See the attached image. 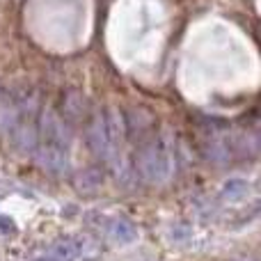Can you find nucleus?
Returning <instances> with one entry per match:
<instances>
[{"mask_svg":"<svg viewBox=\"0 0 261 261\" xmlns=\"http://www.w3.org/2000/svg\"><path fill=\"white\" fill-rule=\"evenodd\" d=\"M135 167L147 181H163L174 170V153L165 138H149L135 151Z\"/></svg>","mask_w":261,"mask_h":261,"instance_id":"3","label":"nucleus"},{"mask_svg":"<svg viewBox=\"0 0 261 261\" xmlns=\"http://www.w3.org/2000/svg\"><path fill=\"white\" fill-rule=\"evenodd\" d=\"M32 153L39 158L41 165L48 170L60 172L67 167L69 161V135L60 117L50 110H41L39 124H37L35 144H32Z\"/></svg>","mask_w":261,"mask_h":261,"instance_id":"1","label":"nucleus"},{"mask_svg":"<svg viewBox=\"0 0 261 261\" xmlns=\"http://www.w3.org/2000/svg\"><path fill=\"white\" fill-rule=\"evenodd\" d=\"M0 106H3V99H0Z\"/></svg>","mask_w":261,"mask_h":261,"instance_id":"4","label":"nucleus"},{"mask_svg":"<svg viewBox=\"0 0 261 261\" xmlns=\"http://www.w3.org/2000/svg\"><path fill=\"white\" fill-rule=\"evenodd\" d=\"M128 128L122 115L117 113H106L96 115V119L90 124V144L96 151V156L106 158V161L117 163L119 149H122V140L126 138Z\"/></svg>","mask_w":261,"mask_h":261,"instance_id":"2","label":"nucleus"}]
</instances>
